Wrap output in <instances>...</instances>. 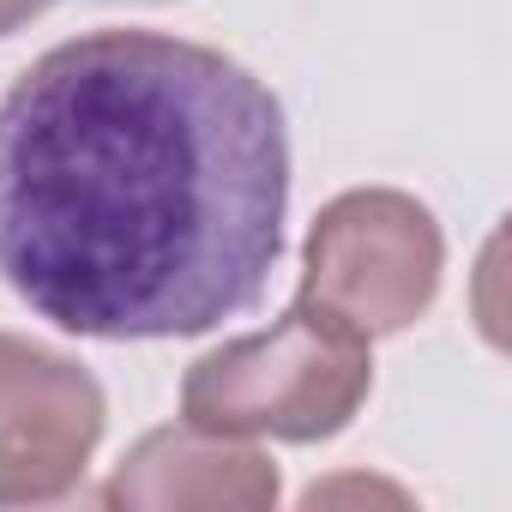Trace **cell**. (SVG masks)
Returning a JSON list of instances; mask_svg holds the SVG:
<instances>
[{
	"mask_svg": "<svg viewBox=\"0 0 512 512\" xmlns=\"http://www.w3.org/2000/svg\"><path fill=\"white\" fill-rule=\"evenodd\" d=\"M55 0H0V37H13L19 25H31L37 13H49Z\"/></svg>",
	"mask_w": 512,
	"mask_h": 512,
	"instance_id": "8992f818",
	"label": "cell"
},
{
	"mask_svg": "<svg viewBox=\"0 0 512 512\" xmlns=\"http://www.w3.org/2000/svg\"><path fill=\"white\" fill-rule=\"evenodd\" d=\"M97 500L127 506V512H181V506L260 512L278 500V464L235 434H205V428L181 422V428L145 434L115 464V476L103 482Z\"/></svg>",
	"mask_w": 512,
	"mask_h": 512,
	"instance_id": "5b68a950",
	"label": "cell"
},
{
	"mask_svg": "<svg viewBox=\"0 0 512 512\" xmlns=\"http://www.w3.org/2000/svg\"><path fill=\"white\" fill-rule=\"evenodd\" d=\"M374 386V338L296 296L284 320L229 338L181 380V422L235 440H332Z\"/></svg>",
	"mask_w": 512,
	"mask_h": 512,
	"instance_id": "7a4b0ae2",
	"label": "cell"
},
{
	"mask_svg": "<svg viewBox=\"0 0 512 512\" xmlns=\"http://www.w3.org/2000/svg\"><path fill=\"white\" fill-rule=\"evenodd\" d=\"M290 133L241 61L91 31L0 97V278L73 338H193L284 253Z\"/></svg>",
	"mask_w": 512,
	"mask_h": 512,
	"instance_id": "6da1fadb",
	"label": "cell"
},
{
	"mask_svg": "<svg viewBox=\"0 0 512 512\" xmlns=\"http://www.w3.org/2000/svg\"><path fill=\"white\" fill-rule=\"evenodd\" d=\"M103 386L19 332H0V506H43L79 488L103 440Z\"/></svg>",
	"mask_w": 512,
	"mask_h": 512,
	"instance_id": "277c9868",
	"label": "cell"
},
{
	"mask_svg": "<svg viewBox=\"0 0 512 512\" xmlns=\"http://www.w3.org/2000/svg\"><path fill=\"white\" fill-rule=\"evenodd\" d=\"M440 223L398 187L338 193L302 241V296L350 320L362 338L404 332L440 290Z\"/></svg>",
	"mask_w": 512,
	"mask_h": 512,
	"instance_id": "3957f363",
	"label": "cell"
}]
</instances>
